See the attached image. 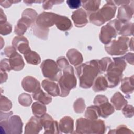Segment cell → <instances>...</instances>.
Wrapping results in <instances>:
<instances>
[{"mask_svg":"<svg viewBox=\"0 0 134 134\" xmlns=\"http://www.w3.org/2000/svg\"><path fill=\"white\" fill-rule=\"evenodd\" d=\"M21 85L23 89L28 92L34 93L39 88L40 85L37 79L32 76H26L22 81Z\"/></svg>","mask_w":134,"mask_h":134,"instance_id":"obj_14","label":"cell"},{"mask_svg":"<svg viewBox=\"0 0 134 134\" xmlns=\"http://www.w3.org/2000/svg\"><path fill=\"white\" fill-rule=\"evenodd\" d=\"M57 63L59 67L63 70L69 65L68 61L64 57H61L59 58L57 61Z\"/></svg>","mask_w":134,"mask_h":134,"instance_id":"obj_43","label":"cell"},{"mask_svg":"<svg viewBox=\"0 0 134 134\" xmlns=\"http://www.w3.org/2000/svg\"><path fill=\"white\" fill-rule=\"evenodd\" d=\"M93 85V90L96 92L105 91L108 87V84L106 78L102 75L98 76L95 80Z\"/></svg>","mask_w":134,"mask_h":134,"instance_id":"obj_28","label":"cell"},{"mask_svg":"<svg viewBox=\"0 0 134 134\" xmlns=\"http://www.w3.org/2000/svg\"><path fill=\"white\" fill-rule=\"evenodd\" d=\"M42 128L40 119L37 117H32L26 124L25 133H38Z\"/></svg>","mask_w":134,"mask_h":134,"instance_id":"obj_15","label":"cell"},{"mask_svg":"<svg viewBox=\"0 0 134 134\" xmlns=\"http://www.w3.org/2000/svg\"><path fill=\"white\" fill-rule=\"evenodd\" d=\"M117 7L112 1H107L106 4L100 9L91 13L89 17L91 23L100 26L112 19L116 13Z\"/></svg>","mask_w":134,"mask_h":134,"instance_id":"obj_3","label":"cell"},{"mask_svg":"<svg viewBox=\"0 0 134 134\" xmlns=\"http://www.w3.org/2000/svg\"><path fill=\"white\" fill-rule=\"evenodd\" d=\"M111 103L115 108L117 110H120L124 106L127 104V101L124 96L119 92H116L111 98Z\"/></svg>","mask_w":134,"mask_h":134,"instance_id":"obj_23","label":"cell"},{"mask_svg":"<svg viewBox=\"0 0 134 134\" xmlns=\"http://www.w3.org/2000/svg\"><path fill=\"white\" fill-rule=\"evenodd\" d=\"M63 75L58 80V85L60 90V95L66 96L72 88L76 86V79L74 76L73 68L69 65L63 70Z\"/></svg>","mask_w":134,"mask_h":134,"instance_id":"obj_4","label":"cell"},{"mask_svg":"<svg viewBox=\"0 0 134 134\" xmlns=\"http://www.w3.org/2000/svg\"><path fill=\"white\" fill-rule=\"evenodd\" d=\"M118 33V30L115 26V20H111L102 27L99 34V39L103 43L107 44L111 41L113 38L116 37Z\"/></svg>","mask_w":134,"mask_h":134,"instance_id":"obj_7","label":"cell"},{"mask_svg":"<svg viewBox=\"0 0 134 134\" xmlns=\"http://www.w3.org/2000/svg\"><path fill=\"white\" fill-rule=\"evenodd\" d=\"M12 107V103L5 96H1V110L8 111Z\"/></svg>","mask_w":134,"mask_h":134,"instance_id":"obj_38","label":"cell"},{"mask_svg":"<svg viewBox=\"0 0 134 134\" xmlns=\"http://www.w3.org/2000/svg\"><path fill=\"white\" fill-rule=\"evenodd\" d=\"M114 62L109 64L106 70L105 78L107 82L108 87L112 88L117 86L122 77V72L127 64L122 57L114 58Z\"/></svg>","mask_w":134,"mask_h":134,"instance_id":"obj_2","label":"cell"},{"mask_svg":"<svg viewBox=\"0 0 134 134\" xmlns=\"http://www.w3.org/2000/svg\"><path fill=\"white\" fill-rule=\"evenodd\" d=\"M129 46L130 47V49L133 51V38H131V39L130 40V41L129 42Z\"/></svg>","mask_w":134,"mask_h":134,"instance_id":"obj_52","label":"cell"},{"mask_svg":"<svg viewBox=\"0 0 134 134\" xmlns=\"http://www.w3.org/2000/svg\"><path fill=\"white\" fill-rule=\"evenodd\" d=\"M73 108L74 111L76 113H83L85 108L84 100L82 98L77 99L74 103Z\"/></svg>","mask_w":134,"mask_h":134,"instance_id":"obj_35","label":"cell"},{"mask_svg":"<svg viewBox=\"0 0 134 134\" xmlns=\"http://www.w3.org/2000/svg\"><path fill=\"white\" fill-rule=\"evenodd\" d=\"M129 40L127 37H119L117 40H113L107 44L105 49L111 55L124 54L128 49Z\"/></svg>","mask_w":134,"mask_h":134,"instance_id":"obj_5","label":"cell"},{"mask_svg":"<svg viewBox=\"0 0 134 134\" xmlns=\"http://www.w3.org/2000/svg\"><path fill=\"white\" fill-rule=\"evenodd\" d=\"M57 15V14L53 13L43 12L37 17L36 25L42 28L48 29L55 24Z\"/></svg>","mask_w":134,"mask_h":134,"instance_id":"obj_9","label":"cell"},{"mask_svg":"<svg viewBox=\"0 0 134 134\" xmlns=\"http://www.w3.org/2000/svg\"><path fill=\"white\" fill-rule=\"evenodd\" d=\"M72 19L74 25L77 27H84L88 22L87 13L82 8H80L74 11L72 14Z\"/></svg>","mask_w":134,"mask_h":134,"instance_id":"obj_12","label":"cell"},{"mask_svg":"<svg viewBox=\"0 0 134 134\" xmlns=\"http://www.w3.org/2000/svg\"><path fill=\"white\" fill-rule=\"evenodd\" d=\"M124 36H131L133 34V24L131 22H124L118 32Z\"/></svg>","mask_w":134,"mask_h":134,"instance_id":"obj_33","label":"cell"},{"mask_svg":"<svg viewBox=\"0 0 134 134\" xmlns=\"http://www.w3.org/2000/svg\"><path fill=\"white\" fill-rule=\"evenodd\" d=\"M32 110L36 117L40 118L43 116L47 111L44 104L40 102H35L32 105Z\"/></svg>","mask_w":134,"mask_h":134,"instance_id":"obj_32","label":"cell"},{"mask_svg":"<svg viewBox=\"0 0 134 134\" xmlns=\"http://www.w3.org/2000/svg\"><path fill=\"white\" fill-rule=\"evenodd\" d=\"M12 44L16 49L24 54L30 50L28 40L22 36L15 37L12 41Z\"/></svg>","mask_w":134,"mask_h":134,"instance_id":"obj_13","label":"cell"},{"mask_svg":"<svg viewBox=\"0 0 134 134\" xmlns=\"http://www.w3.org/2000/svg\"><path fill=\"white\" fill-rule=\"evenodd\" d=\"M83 7L88 13H94L98 10L100 4V1H82Z\"/></svg>","mask_w":134,"mask_h":134,"instance_id":"obj_29","label":"cell"},{"mask_svg":"<svg viewBox=\"0 0 134 134\" xmlns=\"http://www.w3.org/2000/svg\"><path fill=\"white\" fill-rule=\"evenodd\" d=\"M16 51V49L14 47H7L4 50V53L8 57H10Z\"/></svg>","mask_w":134,"mask_h":134,"instance_id":"obj_48","label":"cell"},{"mask_svg":"<svg viewBox=\"0 0 134 134\" xmlns=\"http://www.w3.org/2000/svg\"><path fill=\"white\" fill-rule=\"evenodd\" d=\"M12 31V26L9 23L6 22L4 25L1 24V34L2 35L9 34Z\"/></svg>","mask_w":134,"mask_h":134,"instance_id":"obj_42","label":"cell"},{"mask_svg":"<svg viewBox=\"0 0 134 134\" xmlns=\"http://www.w3.org/2000/svg\"><path fill=\"white\" fill-rule=\"evenodd\" d=\"M11 68L9 64V59H5L1 61V70H4V71H10L11 70Z\"/></svg>","mask_w":134,"mask_h":134,"instance_id":"obj_45","label":"cell"},{"mask_svg":"<svg viewBox=\"0 0 134 134\" xmlns=\"http://www.w3.org/2000/svg\"><path fill=\"white\" fill-rule=\"evenodd\" d=\"M25 58L28 63L37 65L40 62V57L39 54L33 51L30 50L24 54Z\"/></svg>","mask_w":134,"mask_h":134,"instance_id":"obj_31","label":"cell"},{"mask_svg":"<svg viewBox=\"0 0 134 134\" xmlns=\"http://www.w3.org/2000/svg\"><path fill=\"white\" fill-rule=\"evenodd\" d=\"M9 62L11 69L17 71L23 69L25 65L22 57L16 51L9 57Z\"/></svg>","mask_w":134,"mask_h":134,"instance_id":"obj_18","label":"cell"},{"mask_svg":"<svg viewBox=\"0 0 134 134\" xmlns=\"http://www.w3.org/2000/svg\"><path fill=\"white\" fill-rule=\"evenodd\" d=\"M131 1H113L114 3H115L116 4V5H126V4H129L131 3Z\"/></svg>","mask_w":134,"mask_h":134,"instance_id":"obj_50","label":"cell"},{"mask_svg":"<svg viewBox=\"0 0 134 134\" xmlns=\"http://www.w3.org/2000/svg\"><path fill=\"white\" fill-rule=\"evenodd\" d=\"M32 97L34 99L38 100L39 102L44 105L49 104L52 100L51 97L49 95L44 93L41 88H39L35 92L33 93Z\"/></svg>","mask_w":134,"mask_h":134,"instance_id":"obj_26","label":"cell"},{"mask_svg":"<svg viewBox=\"0 0 134 134\" xmlns=\"http://www.w3.org/2000/svg\"><path fill=\"white\" fill-rule=\"evenodd\" d=\"M133 75L129 77H125L121 81L120 90L125 94H129L133 92Z\"/></svg>","mask_w":134,"mask_h":134,"instance_id":"obj_25","label":"cell"},{"mask_svg":"<svg viewBox=\"0 0 134 134\" xmlns=\"http://www.w3.org/2000/svg\"><path fill=\"white\" fill-rule=\"evenodd\" d=\"M42 86L48 94L53 96L60 95V91L59 85L51 80H44L42 82Z\"/></svg>","mask_w":134,"mask_h":134,"instance_id":"obj_16","label":"cell"},{"mask_svg":"<svg viewBox=\"0 0 134 134\" xmlns=\"http://www.w3.org/2000/svg\"><path fill=\"white\" fill-rule=\"evenodd\" d=\"M95 105L97 106L100 111V116L106 118L114 112V107L108 101L107 98L102 95H97L94 100Z\"/></svg>","mask_w":134,"mask_h":134,"instance_id":"obj_8","label":"cell"},{"mask_svg":"<svg viewBox=\"0 0 134 134\" xmlns=\"http://www.w3.org/2000/svg\"><path fill=\"white\" fill-rule=\"evenodd\" d=\"M59 129L64 133H72L73 130V120L69 116L62 118L59 123Z\"/></svg>","mask_w":134,"mask_h":134,"instance_id":"obj_22","label":"cell"},{"mask_svg":"<svg viewBox=\"0 0 134 134\" xmlns=\"http://www.w3.org/2000/svg\"><path fill=\"white\" fill-rule=\"evenodd\" d=\"M23 123L21 119L18 116L14 115L12 116L8 122V129L15 130L14 133H21L22 130Z\"/></svg>","mask_w":134,"mask_h":134,"instance_id":"obj_24","label":"cell"},{"mask_svg":"<svg viewBox=\"0 0 134 134\" xmlns=\"http://www.w3.org/2000/svg\"><path fill=\"white\" fill-rule=\"evenodd\" d=\"M18 102L24 106H29L32 103L30 96L27 93H23L18 97Z\"/></svg>","mask_w":134,"mask_h":134,"instance_id":"obj_37","label":"cell"},{"mask_svg":"<svg viewBox=\"0 0 134 134\" xmlns=\"http://www.w3.org/2000/svg\"><path fill=\"white\" fill-rule=\"evenodd\" d=\"M125 60H126L131 65H133V53H128L125 56L122 57Z\"/></svg>","mask_w":134,"mask_h":134,"instance_id":"obj_47","label":"cell"},{"mask_svg":"<svg viewBox=\"0 0 134 134\" xmlns=\"http://www.w3.org/2000/svg\"><path fill=\"white\" fill-rule=\"evenodd\" d=\"M105 131V125L102 120H91L90 132L91 133H103Z\"/></svg>","mask_w":134,"mask_h":134,"instance_id":"obj_27","label":"cell"},{"mask_svg":"<svg viewBox=\"0 0 134 134\" xmlns=\"http://www.w3.org/2000/svg\"><path fill=\"white\" fill-rule=\"evenodd\" d=\"M41 69L44 77L52 81H58L62 75L61 70L57 63L51 59L44 60L41 64Z\"/></svg>","mask_w":134,"mask_h":134,"instance_id":"obj_6","label":"cell"},{"mask_svg":"<svg viewBox=\"0 0 134 134\" xmlns=\"http://www.w3.org/2000/svg\"><path fill=\"white\" fill-rule=\"evenodd\" d=\"M122 113L127 118H131L133 116V107L130 105H126L122 108Z\"/></svg>","mask_w":134,"mask_h":134,"instance_id":"obj_40","label":"cell"},{"mask_svg":"<svg viewBox=\"0 0 134 134\" xmlns=\"http://www.w3.org/2000/svg\"><path fill=\"white\" fill-rule=\"evenodd\" d=\"M66 56L70 62L74 66L80 64L83 60L81 53L75 49H70L66 53Z\"/></svg>","mask_w":134,"mask_h":134,"instance_id":"obj_21","label":"cell"},{"mask_svg":"<svg viewBox=\"0 0 134 134\" xmlns=\"http://www.w3.org/2000/svg\"><path fill=\"white\" fill-rule=\"evenodd\" d=\"M49 31V29L42 28L38 27L36 25H35L33 27V32L34 35H36L37 37H39V38L42 39H47Z\"/></svg>","mask_w":134,"mask_h":134,"instance_id":"obj_34","label":"cell"},{"mask_svg":"<svg viewBox=\"0 0 134 134\" xmlns=\"http://www.w3.org/2000/svg\"><path fill=\"white\" fill-rule=\"evenodd\" d=\"M76 73L80 80V86L83 88L91 87L100 73L98 60H93L79 65L76 67Z\"/></svg>","mask_w":134,"mask_h":134,"instance_id":"obj_1","label":"cell"},{"mask_svg":"<svg viewBox=\"0 0 134 134\" xmlns=\"http://www.w3.org/2000/svg\"><path fill=\"white\" fill-rule=\"evenodd\" d=\"M66 3L70 8L77 9L81 6L82 2L79 0H69L66 1Z\"/></svg>","mask_w":134,"mask_h":134,"instance_id":"obj_44","label":"cell"},{"mask_svg":"<svg viewBox=\"0 0 134 134\" xmlns=\"http://www.w3.org/2000/svg\"><path fill=\"white\" fill-rule=\"evenodd\" d=\"M100 116V111L99 107L96 106H91L87 108L85 114V117L91 120L96 119Z\"/></svg>","mask_w":134,"mask_h":134,"instance_id":"obj_30","label":"cell"},{"mask_svg":"<svg viewBox=\"0 0 134 134\" xmlns=\"http://www.w3.org/2000/svg\"><path fill=\"white\" fill-rule=\"evenodd\" d=\"M22 16L28 17L34 22L36 17H37V13L32 9L27 8L23 12Z\"/></svg>","mask_w":134,"mask_h":134,"instance_id":"obj_39","label":"cell"},{"mask_svg":"<svg viewBox=\"0 0 134 134\" xmlns=\"http://www.w3.org/2000/svg\"><path fill=\"white\" fill-rule=\"evenodd\" d=\"M24 2L26 4H27V5H29V4H31L32 3H41V1H24Z\"/></svg>","mask_w":134,"mask_h":134,"instance_id":"obj_51","label":"cell"},{"mask_svg":"<svg viewBox=\"0 0 134 134\" xmlns=\"http://www.w3.org/2000/svg\"><path fill=\"white\" fill-rule=\"evenodd\" d=\"M20 1H0V4L1 6L4 7L5 8L9 7L11 6V5L15 3L19 2Z\"/></svg>","mask_w":134,"mask_h":134,"instance_id":"obj_49","label":"cell"},{"mask_svg":"<svg viewBox=\"0 0 134 134\" xmlns=\"http://www.w3.org/2000/svg\"><path fill=\"white\" fill-rule=\"evenodd\" d=\"M40 119L42 127L45 130L44 133H58L60 132L57 121L53 120L50 115L45 114Z\"/></svg>","mask_w":134,"mask_h":134,"instance_id":"obj_10","label":"cell"},{"mask_svg":"<svg viewBox=\"0 0 134 134\" xmlns=\"http://www.w3.org/2000/svg\"><path fill=\"white\" fill-rule=\"evenodd\" d=\"M34 22L28 18L22 16V17L18 20L15 27V33L19 36L23 35L26 31L27 29Z\"/></svg>","mask_w":134,"mask_h":134,"instance_id":"obj_17","label":"cell"},{"mask_svg":"<svg viewBox=\"0 0 134 134\" xmlns=\"http://www.w3.org/2000/svg\"><path fill=\"white\" fill-rule=\"evenodd\" d=\"M131 2V4L130 3L129 4L121 5L119 7L118 10V19L124 22H128L131 19L133 13V1Z\"/></svg>","mask_w":134,"mask_h":134,"instance_id":"obj_11","label":"cell"},{"mask_svg":"<svg viewBox=\"0 0 134 134\" xmlns=\"http://www.w3.org/2000/svg\"><path fill=\"white\" fill-rule=\"evenodd\" d=\"M117 132L116 133H132L133 132L129 130L126 126L125 125H120L119 126L117 129H116Z\"/></svg>","mask_w":134,"mask_h":134,"instance_id":"obj_46","label":"cell"},{"mask_svg":"<svg viewBox=\"0 0 134 134\" xmlns=\"http://www.w3.org/2000/svg\"><path fill=\"white\" fill-rule=\"evenodd\" d=\"M63 1H43V8L44 9H50L53 5L60 4L63 3Z\"/></svg>","mask_w":134,"mask_h":134,"instance_id":"obj_41","label":"cell"},{"mask_svg":"<svg viewBox=\"0 0 134 134\" xmlns=\"http://www.w3.org/2000/svg\"><path fill=\"white\" fill-rule=\"evenodd\" d=\"M111 60L110 58L105 57L98 60V65L100 70V73H104L106 71L109 64L111 62Z\"/></svg>","mask_w":134,"mask_h":134,"instance_id":"obj_36","label":"cell"},{"mask_svg":"<svg viewBox=\"0 0 134 134\" xmlns=\"http://www.w3.org/2000/svg\"><path fill=\"white\" fill-rule=\"evenodd\" d=\"M91 120L81 118L77 120L76 124V132L80 133H91L90 127Z\"/></svg>","mask_w":134,"mask_h":134,"instance_id":"obj_20","label":"cell"},{"mask_svg":"<svg viewBox=\"0 0 134 134\" xmlns=\"http://www.w3.org/2000/svg\"><path fill=\"white\" fill-rule=\"evenodd\" d=\"M55 25L60 30L66 31L72 27L71 21L65 16H60L57 14L55 20Z\"/></svg>","mask_w":134,"mask_h":134,"instance_id":"obj_19","label":"cell"}]
</instances>
